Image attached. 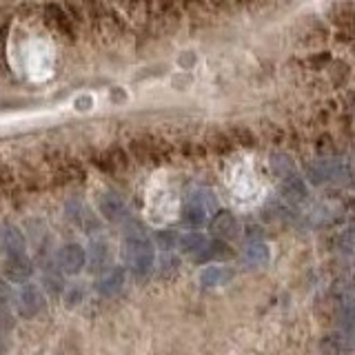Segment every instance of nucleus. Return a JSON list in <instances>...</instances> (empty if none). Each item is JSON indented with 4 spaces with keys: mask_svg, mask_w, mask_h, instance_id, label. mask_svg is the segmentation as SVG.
I'll use <instances>...</instances> for the list:
<instances>
[{
    "mask_svg": "<svg viewBox=\"0 0 355 355\" xmlns=\"http://www.w3.org/2000/svg\"><path fill=\"white\" fill-rule=\"evenodd\" d=\"M231 255H233V251L227 242L211 240V242H207L205 251L196 258V262H220V260H229Z\"/></svg>",
    "mask_w": 355,
    "mask_h": 355,
    "instance_id": "14",
    "label": "nucleus"
},
{
    "mask_svg": "<svg viewBox=\"0 0 355 355\" xmlns=\"http://www.w3.org/2000/svg\"><path fill=\"white\" fill-rule=\"evenodd\" d=\"M280 196L286 200L288 205H300L306 200V184L297 173L286 175L280 180Z\"/></svg>",
    "mask_w": 355,
    "mask_h": 355,
    "instance_id": "10",
    "label": "nucleus"
},
{
    "mask_svg": "<svg viewBox=\"0 0 355 355\" xmlns=\"http://www.w3.org/2000/svg\"><path fill=\"white\" fill-rule=\"evenodd\" d=\"M349 166L342 160H329V158H318L315 162L306 164V178L313 184H327L333 180H342V175H349Z\"/></svg>",
    "mask_w": 355,
    "mask_h": 355,
    "instance_id": "2",
    "label": "nucleus"
},
{
    "mask_svg": "<svg viewBox=\"0 0 355 355\" xmlns=\"http://www.w3.org/2000/svg\"><path fill=\"white\" fill-rule=\"evenodd\" d=\"M47 14H49V18L55 22V27H60L62 31H69V18H67V16L62 14V7H58V5H49V7H47Z\"/></svg>",
    "mask_w": 355,
    "mask_h": 355,
    "instance_id": "22",
    "label": "nucleus"
},
{
    "mask_svg": "<svg viewBox=\"0 0 355 355\" xmlns=\"http://www.w3.org/2000/svg\"><path fill=\"white\" fill-rule=\"evenodd\" d=\"M322 351L324 355H351V342L342 333H331L322 340Z\"/></svg>",
    "mask_w": 355,
    "mask_h": 355,
    "instance_id": "16",
    "label": "nucleus"
},
{
    "mask_svg": "<svg viewBox=\"0 0 355 355\" xmlns=\"http://www.w3.org/2000/svg\"><path fill=\"white\" fill-rule=\"evenodd\" d=\"M131 151L140 162H160L169 158V144L160 138H136L131 142Z\"/></svg>",
    "mask_w": 355,
    "mask_h": 355,
    "instance_id": "4",
    "label": "nucleus"
},
{
    "mask_svg": "<svg viewBox=\"0 0 355 355\" xmlns=\"http://www.w3.org/2000/svg\"><path fill=\"white\" fill-rule=\"evenodd\" d=\"M87 255V262L89 266H92V271H103L109 266V260H111V253H109V247H107V242L103 240H96L92 242V249H89Z\"/></svg>",
    "mask_w": 355,
    "mask_h": 355,
    "instance_id": "15",
    "label": "nucleus"
},
{
    "mask_svg": "<svg viewBox=\"0 0 355 355\" xmlns=\"http://www.w3.org/2000/svg\"><path fill=\"white\" fill-rule=\"evenodd\" d=\"M98 211L100 216L109 222H120L127 218V205L118 193L114 191H105L103 196L98 198Z\"/></svg>",
    "mask_w": 355,
    "mask_h": 355,
    "instance_id": "8",
    "label": "nucleus"
},
{
    "mask_svg": "<svg viewBox=\"0 0 355 355\" xmlns=\"http://www.w3.org/2000/svg\"><path fill=\"white\" fill-rule=\"evenodd\" d=\"M205 220H207V209L205 207H200L196 202H187L184 209H182V222L187 227H200V225H205Z\"/></svg>",
    "mask_w": 355,
    "mask_h": 355,
    "instance_id": "19",
    "label": "nucleus"
},
{
    "mask_svg": "<svg viewBox=\"0 0 355 355\" xmlns=\"http://www.w3.org/2000/svg\"><path fill=\"white\" fill-rule=\"evenodd\" d=\"M44 280H47V286L51 288V293H60V291H62V280H60V275H47Z\"/></svg>",
    "mask_w": 355,
    "mask_h": 355,
    "instance_id": "26",
    "label": "nucleus"
},
{
    "mask_svg": "<svg viewBox=\"0 0 355 355\" xmlns=\"http://www.w3.org/2000/svg\"><path fill=\"white\" fill-rule=\"evenodd\" d=\"M11 180H14V175L7 169V166H0V187H7Z\"/></svg>",
    "mask_w": 355,
    "mask_h": 355,
    "instance_id": "27",
    "label": "nucleus"
},
{
    "mask_svg": "<svg viewBox=\"0 0 355 355\" xmlns=\"http://www.w3.org/2000/svg\"><path fill=\"white\" fill-rule=\"evenodd\" d=\"M231 277H233V269L222 264H214V266H207V269L200 273V284L205 288H216V286H225Z\"/></svg>",
    "mask_w": 355,
    "mask_h": 355,
    "instance_id": "12",
    "label": "nucleus"
},
{
    "mask_svg": "<svg viewBox=\"0 0 355 355\" xmlns=\"http://www.w3.org/2000/svg\"><path fill=\"white\" fill-rule=\"evenodd\" d=\"M120 253H122V260H125V264H127V269L136 275L147 273L153 266V260H155L153 244L138 222H129V227L125 229Z\"/></svg>",
    "mask_w": 355,
    "mask_h": 355,
    "instance_id": "1",
    "label": "nucleus"
},
{
    "mask_svg": "<svg viewBox=\"0 0 355 355\" xmlns=\"http://www.w3.org/2000/svg\"><path fill=\"white\" fill-rule=\"evenodd\" d=\"M25 247H27V240L16 225H9V222L0 225V253H5L9 258V255L25 253Z\"/></svg>",
    "mask_w": 355,
    "mask_h": 355,
    "instance_id": "7",
    "label": "nucleus"
},
{
    "mask_svg": "<svg viewBox=\"0 0 355 355\" xmlns=\"http://www.w3.org/2000/svg\"><path fill=\"white\" fill-rule=\"evenodd\" d=\"M11 306H14V291L9 282L0 277V324H11Z\"/></svg>",
    "mask_w": 355,
    "mask_h": 355,
    "instance_id": "17",
    "label": "nucleus"
},
{
    "mask_svg": "<svg viewBox=\"0 0 355 355\" xmlns=\"http://www.w3.org/2000/svg\"><path fill=\"white\" fill-rule=\"evenodd\" d=\"M3 273H5V277L9 282H27L29 277L33 275V264H31V260L27 258L25 253L9 255V258L5 260Z\"/></svg>",
    "mask_w": 355,
    "mask_h": 355,
    "instance_id": "9",
    "label": "nucleus"
},
{
    "mask_svg": "<svg viewBox=\"0 0 355 355\" xmlns=\"http://www.w3.org/2000/svg\"><path fill=\"white\" fill-rule=\"evenodd\" d=\"M211 144H214V149L220 151V153H227L233 147V142L229 140V136H222V133H216L214 140H211Z\"/></svg>",
    "mask_w": 355,
    "mask_h": 355,
    "instance_id": "23",
    "label": "nucleus"
},
{
    "mask_svg": "<svg viewBox=\"0 0 355 355\" xmlns=\"http://www.w3.org/2000/svg\"><path fill=\"white\" fill-rule=\"evenodd\" d=\"M125 280H127V275H125V269L122 266H114V269H109L100 280L96 282V288H98V293L100 295H116L122 286H125Z\"/></svg>",
    "mask_w": 355,
    "mask_h": 355,
    "instance_id": "11",
    "label": "nucleus"
},
{
    "mask_svg": "<svg viewBox=\"0 0 355 355\" xmlns=\"http://www.w3.org/2000/svg\"><path fill=\"white\" fill-rule=\"evenodd\" d=\"M207 242H209V240L202 236V233H187V236L178 238V247H180L184 253H189V255H193V258H198V255L205 251Z\"/></svg>",
    "mask_w": 355,
    "mask_h": 355,
    "instance_id": "18",
    "label": "nucleus"
},
{
    "mask_svg": "<svg viewBox=\"0 0 355 355\" xmlns=\"http://www.w3.org/2000/svg\"><path fill=\"white\" fill-rule=\"evenodd\" d=\"M271 166H273V171H275L277 175H280V180H282V178H286V175H293V173H297V171H295V166H293V162H291V158H288V155H273Z\"/></svg>",
    "mask_w": 355,
    "mask_h": 355,
    "instance_id": "20",
    "label": "nucleus"
},
{
    "mask_svg": "<svg viewBox=\"0 0 355 355\" xmlns=\"http://www.w3.org/2000/svg\"><path fill=\"white\" fill-rule=\"evenodd\" d=\"M182 153L187 155V158H191V160H196V158H205V149L200 147V144H193V142L182 144Z\"/></svg>",
    "mask_w": 355,
    "mask_h": 355,
    "instance_id": "24",
    "label": "nucleus"
},
{
    "mask_svg": "<svg viewBox=\"0 0 355 355\" xmlns=\"http://www.w3.org/2000/svg\"><path fill=\"white\" fill-rule=\"evenodd\" d=\"M14 302H16V311L20 318H36L38 313H42L44 306H47L42 291L33 284H22L20 291L14 295Z\"/></svg>",
    "mask_w": 355,
    "mask_h": 355,
    "instance_id": "3",
    "label": "nucleus"
},
{
    "mask_svg": "<svg viewBox=\"0 0 355 355\" xmlns=\"http://www.w3.org/2000/svg\"><path fill=\"white\" fill-rule=\"evenodd\" d=\"M209 227H211V233L216 236V240H222V242L229 240V238H236L240 233V222L229 209L218 211V214L211 218Z\"/></svg>",
    "mask_w": 355,
    "mask_h": 355,
    "instance_id": "6",
    "label": "nucleus"
},
{
    "mask_svg": "<svg viewBox=\"0 0 355 355\" xmlns=\"http://www.w3.org/2000/svg\"><path fill=\"white\" fill-rule=\"evenodd\" d=\"M158 242L162 244L164 249H171V247H175V244H178V236H175V233H171V231H162V233H158Z\"/></svg>",
    "mask_w": 355,
    "mask_h": 355,
    "instance_id": "25",
    "label": "nucleus"
},
{
    "mask_svg": "<svg viewBox=\"0 0 355 355\" xmlns=\"http://www.w3.org/2000/svg\"><path fill=\"white\" fill-rule=\"evenodd\" d=\"M271 260V251L262 242H251L242 251V262L247 266H264Z\"/></svg>",
    "mask_w": 355,
    "mask_h": 355,
    "instance_id": "13",
    "label": "nucleus"
},
{
    "mask_svg": "<svg viewBox=\"0 0 355 355\" xmlns=\"http://www.w3.org/2000/svg\"><path fill=\"white\" fill-rule=\"evenodd\" d=\"M78 302H80V291H78V288H76V291L67 293V306H73Z\"/></svg>",
    "mask_w": 355,
    "mask_h": 355,
    "instance_id": "28",
    "label": "nucleus"
},
{
    "mask_svg": "<svg viewBox=\"0 0 355 355\" xmlns=\"http://www.w3.org/2000/svg\"><path fill=\"white\" fill-rule=\"evenodd\" d=\"M229 140L233 142V144H242V147H253V144H255V136H253V133L247 129V127H233L231 129V136H229Z\"/></svg>",
    "mask_w": 355,
    "mask_h": 355,
    "instance_id": "21",
    "label": "nucleus"
},
{
    "mask_svg": "<svg viewBox=\"0 0 355 355\" xmlns=\"http://www.w3.org/2000/svg\"><path fill=\"white\" fill-rule=\"evenodd\" d=\"M87 251L80 247V244L69 242V244H62L58 249V255H55V262H58V269L67 275H76L80 273L85 266H87Z\"/></svg>",
    "mask_w": 355,
    "mask_h": 355,
    "instance_id": "5",
    "label": "nucleus"
}]
</instances>
